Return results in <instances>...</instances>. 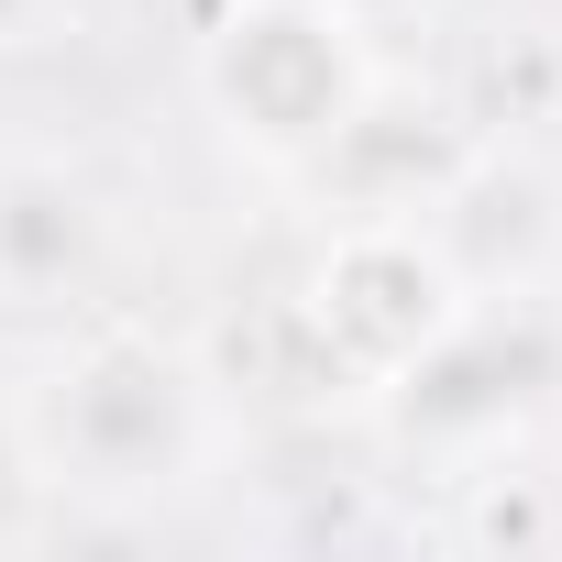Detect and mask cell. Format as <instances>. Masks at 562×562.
I'll return each mask as SVG.
<instances>
[{
  "instance_id": "cell-1",
  "label": "cell",
  "mask_w": 562,
  "mask_h": 562,
  "mask_svg": "<svg viewBox=\"0 0 562 562\" xmlns=\"http://www.w3.org/2000/svg\"><path fill=\"white\" fill-rule=\"evenodd\" d=\"M23 463L45 485L89 496H155L199 463V375L166 342H78L34 397H23Z\"/></svg>"
},
{
  "instance_id": "cell-2",
  "label": "cell",
  "mask_w": 562,
  "mask_h": 562,
  "mask_svg": "<svg viewBox=\"0 0 562 562\" xmlns=\"http://www.w3.org/2000/svg\"><path fill=\"white\" fill-rule=\"evenodd\" d=\"M199 89H210V111H221V133L243 155L310 166L375 78H364V45H353V23L331 0H243L199 45Z\"/></svg>"
},
{
  "instance_id": "cell-3",
  "label": "cell",
  "mask_w": 562,
  "mask_h": 562,
  "mask_svg": "<svg viewBox=\"0 0 562 562\" xmlns=\"http://www.w3.org/2000/svg\"><path fill=\"white\" fill-rule=\"evenodd\" d=\"M463 310H474V288L430 243V221H342L331 254H321V276H310V299H299V321L321 331V353H331L342 386L408 375Z\"/></svg>"
},
{
  "instance_id": "cell-4",
  "label": "cell",
  "mask_w": 562,
  "mask_h": 562,
  "mask_svg": "<svg viewBox=\"0 0 562 562\" xmlns=\"http://www.w3.org/2000/svg\"><path fill=\"white\" fill-rule=\"evenodd\" d=\"M540 375H551V353H540V331H507V321H452L408 375H386L375 397H386V419L408 430V441H474V430H507L529 397H540Z\"/></svg>"
},
{
  "instance_id": "cell-5",
  "label": "cell",
  "mask_w": 562,
  "mask_h": 562,
  "mask_svg": "<svg viewBox=\"0 0 562 562\" xmlns=\"http://www.w3.org/2000/svg\"><path fill=\"white\" fill-rule=\"evenodd\" d=\"M474 166V144L441 122V111H408V100H353V122L310 155V177L342 199V221H419L452 177Z\"/></svg>"
},
{
  "instance_id": "cell-6",
  "label": "cell",
  "mask_w": 562,
  "mask_h": 562,
  "mask_svg": "<svg viewBox=\"0 0 562 562\" xmlns=\"http://www.w3.org/2000/svg\"><path fill=\"white\" fill-rule=\"evenodd\" d=\"M100 254V210L56 166H0V299H67Z\"/></svg>"
},
{
  "instance_id": "cell-7",
  "label": "cell",
  "mask_w": 562,
  "mask_h": 562,
  "mask_svg": "<svg viewBox=\"0 0 562 562\" xmlns=\"http://www.w3.org/2000/svg\"><path fill=\"white\" fill-rule=\"evenodd\" d=\"M540 529H551V518H540L529 485H485V496H474V540H507V551H518V540H540Z\"/></svg>"
},
{
  "instance_id": "cell-8",
  "label": "cell",
  "mask_w": 562,
  "mask_h": 562,
  "mask_svg": "<svg viewBox=\"0 0 562 562\" xmlns=\"http://www.w3.org/2000/svg\"><path fill=\"white\" fill-rule=\"evenodd\" d=\"M56 12H67V0H0V45H45Z\"/></svg>"
}]
</instances>
